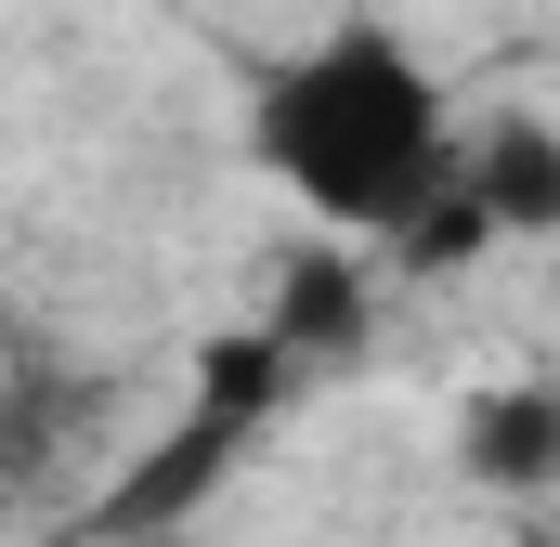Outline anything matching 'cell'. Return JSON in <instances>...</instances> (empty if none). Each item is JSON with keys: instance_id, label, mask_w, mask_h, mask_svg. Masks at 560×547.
Returning <instances> with one entry per match:
<instances>
[{"instance_id": "6da1fadb", "label": "cell", "mask_w": 560, "mask_h": 547, "mask_svg": "<svg viewBox=\"0 0 560 547\" xmlns=\"http://www.w3.org/2000/svg\"><path fill=\"white\" fill-rule=\"evenodd\" d=\"M248 156L275 170V196H300L326 235L405 248L430 222V196L456 183V118H443V79L418 66L405 26L339 13V26H313L300 53L261 66Z\"/></svg>"}, {"instance_id": "7a4b0ae2", "label": "cell", "mask_w": 560, "mask_h": 547, "mask_svg": "<svg viewBox=\"0 0 560 547\" xmlns=\"http://www.w3.org/2000/svg\"><path fill=\"white\" fill-rule=\"evenodd\" d=\"M456 469L495 496H560V379H482L456 405Z\"/></svg>"}, {"instance_id": "3957f363", "label": "cell", "mask_w": 560, "mask_h": 547, "mask_svg": "<svg viewBox=\"0 0 560 547\" xmlns=\"http://www.w3.org/2000/svg\"><path fill=\"white\" fill-rule=\"evenodd\" d=\"M456 196L482 209V235H560V131L509 118V131L456 143Z\"/></svg>"}, {"instance_id": "277c9868", "label": "cell", "mask_w": 560, "mask_h": 547, "mask_svg": "<svg viewBox=\"0 0 560 547\" xmlns=\"http://www.w3.org/2000/svg\"><path fill=\"white\" fill-rule=\"evenodd\" d=\"M222 456H235V430H222V417H183V430H170V443L131 469V496H118L105 522H118L131 547H156L183 509H196V496H209V482H222Z\"/></svg>"}, {"instance_id": "5b68a950", "label": "cell", "mask_w": 560, "mask_h": 547, "mask_svg": "<svg viewBox=\"0 0 560 547\" xmlns=\"http://www.w3.org/2000/svg\"><path fill=\"white\" fill-rule=\"evenodd\" d=\"M261 339H275L287 365L352 352V339H365V274H352V261H300V274L275 287V313H261Z\"/></svg>"}, {"instance_id": "8992f818", "label": "cell", "mask_w": 560, "mask_h": 547, "mask_svg": "<svg viewBox=\"0 0 560 547\" xmlns=\"http://www.w3.org/2000/svg\"><path fill=\"white\" fill-rule=\"evenodd\" d=\"M287 379H300V365H287V352L261 339V326H248V339H209V352H196V417H222V430H248V417L275 405Z\"/></svg>"}, {"instance_id": "52a82bcc", "label": "cell", "mask_w": 560, "mask_h": 547, "mask_svg": "<svg viewBox=\"0 0 560 547\" xmlns=\"http://www.w3.org/2000/svg\"><path fill=\"white\" fill-rule=\"evenodd\" d=\"M156 547H183V535H156Z\"/></svg>"}]
</instances>
